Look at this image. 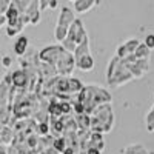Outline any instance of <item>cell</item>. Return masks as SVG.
Wrapping results in <instances>:
<instances>
[{"instance_id": "1", "label": "cell", "mask_w": 154, "mask_h": 154, "mask_svg": "<svg viewBox=\"0 0 154 154\" xmlns=\"http://www.w3.org/2000/svg\"><path fill=\"white\" fill-rule=\"evenodd\" d=\"M77 100L85 106V112L91 114L99 105H105V103H111L112 102V96L102 86H96V85H89L85 86L82 91L77 94Z\"/></svg>"}, {"instance_id": "2", "label": "cell", "mask_w": 154, "mask_h": 154, "mask_svg": "<svg viewBox=\"0 0 154 154\" xmlns=\"http://www.w3.org/2000/svg\"><path fill=\"white\" fill-rule=\"evenodd\" d=\"M133 79H136V77L131 72V69L128 68L125 60L116 54L109 60L108 68H106V82H108V85L112 86V88H119V86H122L128 82H131Z\"/></svg>"}, {"instance_id": "3", "label": "cell", "mask_w": 154, "mask_h": 154, "mask_svg": "<svg viewBox=\"0 0 154 154\" xmlns=\"http://www.w3.org/2000/svg\"><path fill=\"white\" fill-rule=\"evenodd\" d=\"M116 123L114 111L111 103L99 105L91 112V131L93 133H109Z\"/></svg>"}, {"instance_id": "4", "label": "cell", "mask_w": 154, "mask_h": 154, "mask_svg": "<svg viewBox=\"0 0 154 154\" xmlns=\"http://www.w3.org/2000/svg\"><path fill=\"white\" fill-rule=\"evenodd\" d=\"M86 38H88V34H86V29H85V26H83L82 20H80V19H75L74 23L71 25V28H69L68 37L62 42V45H63V48H65L66 51H71V53H74L75 48L79 46L80 43H83Z\"/></svg>"}, {"instance_id": "5", "label": "cell", "mask_w": 154, "mask_h": 154, "mask_svg": "<svg viewBox=\"0 0 154 154\" xmlns=\"http://www.w3.org/2000/svg\"><path fill=\"white\" fill-rule=\"evenodd\" d=\"M74 12L75 11H72L71 8H66V6H63L62 11H60L59 19H57V25H56V31H54V37H56V40L59 43H62L68 37L69 28L75 20Z\"/></svg>"}, {"instance_id": "6", "label": "cell", "mask_w": 154, "mask_h": 154, "mask_svg": "<svg viewBox=\"0 0 154 154\" xmlns=\"http://www.w3.org/2000/svg\"><path fill=\"white\" fill-rule=\"evenodd\" d=\"M63 45H49V46H45L40 53H38V60L43 62V63H48V65H53L56 66L57 62L60 59V56L63 54Z\"/></svg>"}, {"instance_id": "7", "label": "cell", "mask_w": 154, "mask_h": 154, "mask_svg": "<svg viewBox=\"0 0 154 154\" xmlns=\"http://www.w3.org/2000/svg\"><path fill=\"white\" fill-rule=\"evenodd\" d=\"M74 66H75V57H74V53L71 51H63V54L60 56L59 62H57V72L59 75H71L72 71H74Z\"/></svg>"}, {"instance_id": "8", "label": "cell", "mask_w": 154, "mask_h": 154, "mask_svg": "<svg viewBox=\"0 0 154 154\" xmlns=\"http://www.w3.org/2000/svg\"><path fill=\"white\" fill-rule=\"evenodd\" d=\"M11 80H12V85H14L17 89H25V91H28V86L31 83V75L26 69H16L11 72Z\"/></svg>"}, {"instance_id": "9", "label": "cell", "mask_w": 154, "mask_h": 154, "mask_svg": "<svg viewBox=\"0 0 154 154\" xmlns=\"http://www.w3.org/2000/svg\"><path fill=\"white\" fill-rule=\"evenodd\" d=\"M140 43H142V42H140L139 38H130V40H126L125 43H122V45L117 48L116 54H117L119 57H122V59H125V57H128V56L134 54Z\"/></svg>"}, {"instance_id": "10", "label": "cell", "mask_w": 154, "mask_h": 154, "mask_svg": "<svg viewBox=\"0 0 154 154\" xmlns=\"http://www.w3.org/2000/svg\"><path fill=\"white\" fill-rule=\"evenodd\" d=\"M29 20H31V25H38L40 23V14H42V9H40V0H29V5H28V9L25 12Z\"/></svg>"}, {"instance_id": "11", "label": "cell", "mask_w": 154, "mask_h": 154, "mask_svg": "<svg viewBox=\"0 0 154 154\" xmlns=\"http://www.w3.org/2000/svg\"><path fill=\"white\" fill-rule=\"evenodd\" d=\"M16 139V130L9 125H2L0 128V143L8 146V145H12Z\"/></svg>"}, {"instance_id": "12", "label": "cell", "mask_w": 154, "mask_h": 154, "mask_svg": "<svg viewBox=\"0 0 154 154\" xmlns=\"http://www.w3.org/2000/svg\"><path fill=\"white\" fill-rule=\"evenodd\" d=\"M97 3H99V0H75L74 2V11L77 14H85V12L91 11Z\"/></svg>"}, {"instance_id": "13", "label": "cell", "mask_w": 154, "mask_h": 154, "mask_svg": "<svg viewBox=\"0 0 154 154\" xmlns=\"http://www.w3.org/2000/svg\"><path fill=\"white\" fill-rule=\"evenodd\" d=\"M75 68H79L80 71L83 72H89V71H93L94 69V59L91 54H86L80 59H77L75 60Z\"/></svg>"}, {"instance_id": "14", "label": "cell", "mask_w": 154, "mask_h": 154, "mask_svg": "<svg viewBox=\"0 0 154 154\" xmlns=\"http://www.w3.org/2000/svg\"><path fill=\"white\" fill-rule=\"evenodd\" d=\"M89 148H96V149H100V151L105 149V142H103V136H102V133H93L91 131L89 142H88V149Z\"/></svg>"}, {"instance_id": "15", "label": "cell", "mask_w": 154, "mask_h": 154, "mask_svg": "<svg viewBox=\"0 0 154 154\" xmlns=\"http://www.w3.org/2000/svg\"><path fill=\"white\" fill-rule=\"evenodd\" d=\"M28 45H29L28 37L26 35H20L16 40V43H14V53L17 56H25V53H26V49H28Z\"/></svg>"}, {"instance_id": "16", "label": "cell", "mask_w": 154, "mask_h": 154, "mask_svg": "<svg viewBox=\"0 0 154 154\" xmlns=\"http://www.w3.org/2000/svg\"><path fill=\"white\" fill-rule=\"evenodd\" d=\"M75 122L79 125V130H91V114H77Z\"/></svg>"}, {"instance_id": "17", "label": "cell", "mask_w": 154, "mask_h": 154, "mask_svg": "<svg viewBox=\"0 0 154 154\" xmlns=\"http://www.w3.org/2000/svg\"><path fill=\"white\" fill-rule=\"evenodd\" d=\"M122 154H149V151L140 143H133V145H128L122 151Z\"/></svg>"}, {"instance_id": "18", "label": "cell", "mask_w": 154, "mask_h": 154, "mask_svg": "<svg viewBox=\"0 0 154 154\" xmlns=\"http://www.w3.org/2000/svg\"><path fill=\"white\" fill-rule=\"evenodd\" d=\"M86 54H91V51H89V38H86L83 43H80L79 46L75 48V51H74L75 60L80 59V57H83V56H86Z\"/></svg>"}, {"instance_id": "19", "label": "cell", "mask_w": 154, "mask_h": 154, "mask_svg": "<svg viewBox=\"0 0 154 154\" xmlns=\"http://www.w3.org/2000/svg\"><path fill=\"white\" fill-rule=\"evenodd\" d=\"M149 54H151V49L145 45V42L140 43L139 48L136 49V53H134V56H136L137 59H149Z\"/></svg>"}, {"instance_id": "20", "label": "cell", "mask_w": 154, "mask_h": 154, "mask_svg": "<svg viewBox=\"0 0 154 154\" xmlns=\"http://www.w3.org/2000/svg\"><path fill=\"white\" fill-rule=\"evenodd\" d=\"M68 146H69V145H68V140L63 137V136H57V137H56V140H54V148H56L60 154L65 151Z\"/></svg>"}, {"instance_id": "21", "label": "cell", "mask_w": 154, "mask_h": 154, "mask_svg": "<svg viewBox=\"0 0 154 154\" xmlns=\"http://www.w3.org/2000/svg\"><path fill=\"white\" fill-rule=\"evenodd\" d=\"M145 125H146V130H148L149 133H154V105H152V106H151V109L146 112Z\"/></svg>"}, {"instance_id": "22", "label": "cell", "mask_w": 154, "mask_h": 154, "mask_svg": "<svg viewBox=\"0 0 154 154\" xmlns=\"http://www.w3.org/2000/svg\"><path fill=\"white\" fill-rule=\"evenodd\" d=\"M51 131V125L48 122H40L37 123V134L38 136H48Z\"/></svg>"}, {"instance_id": "23", "label": "cell", "mask_w": 154, "mask_h": 154, "mask_svg": "<svg viewBox=\"0 0 154 154\" xmlns=\"http://www.w3.org/2000/svg\"><path fill=\"white\" fill-rule=\"evenodd\" d=\"M14 0H0V14H5Z\"/></svg>"}, {"instance_id": "24", "label": "cell", "mask_w": 154, "mask_h": 154, "mask_svg": "<svg viewBox=\"0 0 154 154\" xmlns=\"http://www.w3.org/2000/svg\"><path fill=\"white\" fill-rule=\"evenodd\" d=\"M145 45L149 48V49H154V34H148L145 37Z\"/></svg>"}, {"instance_id": "25", "label": "cell", "mask_w": 154, "mask_h": 154, "mask_svg": "<svg viewBox=\"0 0 154 154\" xmlns=\"http://www.w3.org/2000/svg\"><path fill=\"white\" fill-rule=\"evenodd\" d=\"M8 154H20V149H19V146L17 145H9V148H8Z\"/></svg>"}, {"instance_id": "26", "label": "cell", "mask_w": 154, "mask_h": 154, "mask_svg": "<svg viewBox=\"0 0 154 154\" xmlns=\"http://www.w3.org/2000/svg\"><path fill=\"white\" fill-rule=\"evenodd\" d=\"M2 63H3V66H5V68H9V66L12 65V57L5 56V57H3V60H2Z\"/></svg>"}, {"instance_id": "27", "label": "cell", "mask_w": 154, "mask_h": 154, "mask_svg": "<svg viewBox=\"0 0 154 154\" xmlns=\"http://www.w3.org/2000/svg\"><path fill=\"white\" fill-rule=\"evenodd\" d=\"M49 2H51V0H40V9L42 11L48 9L49 8Z\"/></svg>"}, {"instance_id": "28", "label": "cell", "mask_w": 154, "mask_h": 154, "mask_svg": "<svg viewBox=\"0 0 154 154\" xmlns=\"http://www.w3.org/2000/svg\"><path fill=\"white\" fill-rule=\"evenodd\" d=\"M57 0H51V2H49V9H56L57 8Z\"/></svg>"}, {"instance_id": "29", "label": "cell", "mask_w": 154, "mask_h": 154, "mask_svg": "<svg viewBox=\"0 0 154 154\" xmlns=\"http://www.w3.org/2000/svg\"><path fill=\"white\" fill-rule=\"evenodd\" d=\"M88 154H102L100 149H96V148H89L88 149Z\"/></svg>"}, {"instance_id": "30", "label": "cell", "mask_w": 154, "mask_h": 154, "mask_svg": "<svg viewBox=\"0 0 154 154\" xmlns=\"http://www.w3.org/2000/svg\"><path fill=\"white\" fill-rule=\"evenodd\" d=\"M0 154H8V148H6L5 145L0 146Z\"/></svg>"}, {"instance_id": "31", "label": "cell", "mask_w": 154, "mask_h": 154, "mask_svg": "<svg viewBox=\"0 0 154 154\" xmlns=\"http://www.w3.org/2000/svg\"><path fill=\"white\" fill-rule=\"evenodd\" d=\"M77 154H88V151H79Z\"/></svg>"}, {"instance_id": "32", "label": "cell", "mask_w": 154, "mask_h": 154, "mask_svg": "<svg viewBox=\"0 0 154 154\" xmlns=\"http://www.w3.org/2000/svg\"><path fill=\"white\" fill-rule=\"evenodd\" d=\"M149 154H154V151H149Z\"/></svg>"}, {"instance_id": "33", "label": "cell", "mask_w": 154, "mask_h": 154, "mask_svg": "<svg viewBox=\"0 0 154 154\" xmlns=\"http://www.w3.org/2000/svg\"><path fill=\"white\" fill-rule=\"evenodd\" d=\"M16 2H20V0H16Z\"/></svg>"}, {"instance_id": "34", "label": "cell", "mask_w": 154, "mask_h": 154, "mask_svg": "<svg viewBox=\"0 0 154 154\" xmlns=\"http://www.w3.org/2000/svg\"><path fill=\"white\" fill-rule=\"evenodd\" d=\"M71 2H75V0H71Z\"/></svg>"}]
</instances>
